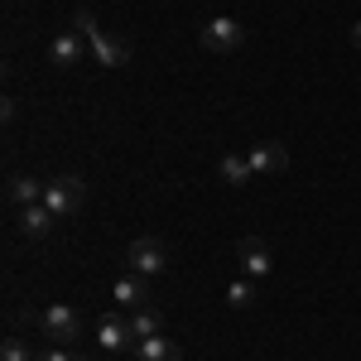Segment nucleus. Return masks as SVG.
<instances>
[{
  "instance_id": "f257e3e1",
  "label": "nucleus",
  "mask_w": 361,
  "mask_h": 361,
  "mask_svg": "<svg viewBox=\"0 0 361 361\" xmlns=\"http://www.w3.org/2000/svg\"><path fill=\"white\" fill-rule=\"evenodd\" d=\"M73 29H78V34H87V44H92L97 63H106V68H126L130 44H126V39H116L111 29L97 25V15H92V10H78V15H73Z\"/></svg>"
},
{
  "instance_id": "f03ea898",
  "label": "nucleus",
  "mask_w": 361,
  "mask_h": 361,
  "mask_svg": "<svg viewBox=\"0 0 361 361\" xmlns=\"http://www.w3.org/2000/svg\"><path fill=\"white\" fill-rule=\"evenodd\" d=\"M82 197H87V183L78 173H63V178H49L44 183V207L54 212L58 222L73 217V212H82Z\"/></svg>"
},
{
  "instance_id": "7ed1b4c3",
  "label": "nucleus",
  "mask_w": 361,
  "mask_h": 361,
  "mask_svg": "<svg viewBox=\"0 0 361 361\" xmlns=\"http://www.w3.org/2000/svg\"><path fill=\"white\" fill-rule=\"evenodd\" d=\"M197 44H202L207 54H236V49L246 44V29L236 25L231 15H217V20H207V25H202Z\"/></svg>"
},
{
  "instance_id": "20e7f679",
  "label": "nucleus",
  "mask_w": 361,
  "mask_h": 361,
  "mask_svg": "<svg viewBox=\"0 0 361 361\" xmlns=\"http://www.w3.org/2000/svg\"><path fill=\"white\" fill-rule=\"evenodd\" d=\"M126 260H130V270H135L140 279H154L169 270V250L154 241V236H140V241H130L126 246Z\"/></svg>"
},
{
  "instance_id": "39448f33",
  "label": "nucleus",
  "mask_w": 361,
  "mask_h": 361,
  "mask_svg": "<svg viewBox=\"0 0 361 361\" xmlns=\"http://www.w3.org/2000/svg\"><path fill=\"white\" fill-rule=\"evenodd\" d=\"M236 260H241V275L246 279H265L270 270H275L270 246H265L260 236H241V241H236Z\"/></svg>"
},
{
  "instance_id": "423d86ee",
  "label": "nucleus",
  "mask_w": 361,
  "mask_h": 361,
  "mask_svg": "<svg viewBox=\"0 0 361 361\" xmlns=\"http://www.w3.org/2000/svg\"><path fill=\"white\" fill-rule=\"evenodd\" d=\"M39 323H44V333H49V337H68V342L82 333V318H78L68 304H49L44 313H39Z\"/></svg>"
},
{
  "instance_id": "0eeeda50",
  "label": "nucleus",
  "mask_w": 361,
  "mask_h": 361,
  "mask_svg": "<svg viewBox=\"0 0 361 361\" xmlns=\"http://www.w3.org/2000/svg\"><path fill=\"white\" fill-rule=\"evenodd\" d=\"M87 54V34H78V29H63L54 44H49V58H54V68H78Z\"/></svg>"
},
{
  "instance_id": "6e6552de",
  "label": "nucleus",
  "mask_w": 361,
  "mask_h": 361,
  "mask_svg": "<svg viewBox=\"0 0 361 361\" xmlns=\"http://www.w3.org/2000/svg\"><path fill=\"white\" fill-rule=\"evenodd\" d=\"M246 159H250L255 173H284V169H289V149H284L279 140H265V145H250Z\"/></svg>"
},
{
  "instance_id": "1a4fd4ad",
  "label": "nucleus",
  "mask_w": 361,
  "mask_h": 361,
  "mask_svg": "<svg viewBox=\"0 0 361 361\" xmlns=\"http://www.w3.org/2000/svg\"><path fill=\"white\" fill-rule=\"evenodd\" d=\"M97 342H102L106 352H126V347H135L130 318H102V328H97Z\"/></svg>"
},
{
  "instance_id": "9d476101",
  "label": "nucleus",
  "mask_w": 361,
  "mask_h": 361,
  "mask_svg": "<svg viewBox=\"0 0 361 361\" xmlns=\"http://www.w3.org/2000/svg\"><path fill=\"white\" fill-rule=\"evenodd\" d=\"M54 212H49V207H44V202H34V207H20V231H25L29 241H44V236H49V231H54Z\"/></svg>"
},
{
  "instance_id": "9b49d317",
  "label": "nucleus",
  "mask_w": 361,
  "mask_h": 361,
  "mask_svg": "<svg viewBox=\"0 0 361 361\" xmlns=\"http://www.w3.org/2000/svg\"><path fill=\"white\" fill-rule=\"evenodd\" d=\"M5 197H10V207H34V202H44V183L29 178V173H15L5 183Z\"/></svg>"
},
{
  "instance_id": "f8f14e48",
  "label": "nucleus",
  "mask_w": 361,
  "mask_h": 361,
  "mask_svg": "<svg viewBox=\"0 0 361 361\" xmlns=\"http://www.w3.org/2000/svg\"><path fill=\"white\" fill-rule=\"evenodd\" d=\"M217 173H222V183H231V188H246L250 178H255V169H250L246 154H222V159H217Z\"/></svg>"
},
{
  "instance_id": "ddd939ff",
  "label": "nucleus",
  "mask_w": 361,
  "mask_h": 361,
  "mask_svg": "<svg viewBox=\"0 0 361 361\" xmlns=\"http://www.w3.org/2000/svg\"><path fill=\"white\" fill-rule=\"evenodd\" d=\"M130 352H135V361H178V347L169 337H140Z\"/></svg>"
},
{
  "instance_id": "4468645a",
  "label": "nucleus",
  "mask_w": 361,
  "mask_h": 361,
  "mask_svg": "<svg viewBox=\"0 0 361 361\" xmlns=\"http://www.w3.org/2000/svg\"><path fill=\"white\" fill-rule=\"evenodd\" d=\"M111 299L121 308H145V279H140V275L116 279V284H111Z\"/></svg>"
},
{
  "instance_id": "2eb2a0df",
  "label": "nucleus",
  "mask_w": 361,
  "mask_h": 361,
  "mask_svg": "<svg viewBox=\"0 0 361 361\" xmlns=\"http://www.w3.org/2000/svg\"><path fill=\"white\" fill-rule=\"evenodd\" d=\"M130 333H135V342H140V337H159V333H164V318H159L149 304L130 308Z\"/></svg>"
},
{
  "instance_id": "dca6fc26",
  "label": "nucleus",
  "mask_w": 361,
  "mask_h": 361,
  "mask_svg": "<svg viewBox=\"0 0 361 361\" xmlns=\"http://www.w3.org/2000/svg\"><path fill=\"white\" fill-rule=\"evenodd\" d=\"M255 299H260V279H231V284H226V304L231 308H250L255 304Z\"/></svg>"
},
{
  "instance_id": "f3484780",
  "label": "nucleus",
  "mask_w": 361,
  "mask_h": 361,
  "mask_svg": "<svg viewBox=\"0 0 361 361\" xmlns=\"http://www.w3.org/2000/svg\"><path fill=\"white\" fill-rule=\"evenodd\" d=\"M0 361H29V347L20 337H5V347H0Z\"/></svg>"
},
{
  "instance_id": "a211bd4d",
  "label": "nucleus",
  "mask_w": 361,
  "mask_h": 361,
  "mask_svg": "<svg viewBox=\"0 0 361 361\" xmlns=\"http://www.w3.org/2000/svg\"><path fill=\"white\" fill-rule=\"evenodd\" d=\"M34 361H73V352H63V347H54V352H44V357H34Z\"/></svg>"
},
{
  "instance_id": "6ab92c4d",
  "label": "nucleus",
  "mask_w": 361,
  "mask_h": 361,
  "mask_svg": "<svg viewBox=\"0 0 361 361\" xmlns=\"http://www.w3.org/2000/svg\"><path fill=\"white\" fill-rule=\"evenodd\" d=\"M352 44H357V49H361V25H352Z\"/></svg>"
},
{
  "instance_id": "aec40b11",
  "label": "nucleus",
  "mask_w": 361,
  "mask_h": 361,
  "mask_svg": "<svg viewBox=\"0 0 361 361\" xmlns=\"http://www.w3.org/2000/svg\"><path fill=\"white\" fill-rule=\"evenodd\" d=\"M73 361H87V357H73Z\"/></svg>"
}]
</instances>
